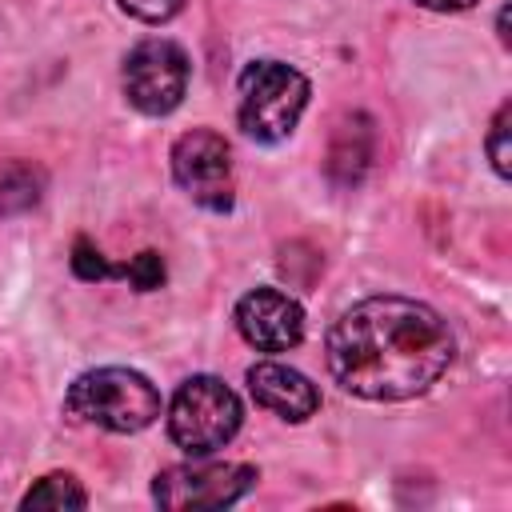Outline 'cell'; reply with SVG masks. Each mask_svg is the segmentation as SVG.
<instances>
[{"instance_id":"12","label":"cell","mask_w":512,"mask_h":512,"mask_svg":"<svg viewBox=\"0 0 512 512\" xmlns=\"http://www.w3.org/2000/svg\"><path fill=\"white\" fill-rule=\"evenodd\" d=\"M88 504V492L76 484V476H68V472H48V476H40L28 492H24V500H20V508H84Z\"/></svg>"},{"instance_id":"16","label":"cell","mask_w":512,"mask_h":512,"mask_svg":"<svg viewBox=\"0 0 512 512\" xmlns=\"http://www.w3.org/2000/svg\"><path fill=\"white\" fill-rule=\"evenodd\" d=\"M120 8L144 24H160V20H172L184 8V0H120Z\"/></svg>"},{"instance_id":"17","label":"cell","mask_w":512,"mask_h":512,"mask_svg":"<svg viewBox=\"0 0 512 512\" xmlns=\"http://www.w3.org/2000/svg\"><path fill=\"white\" fill-rule=\"evenodd\" d=\"M416 4H424V8H432V12H464V8H472L476 0H416Z\"/></svg>"},{"instance_id":"5","label":"cell","mask_w":512,"mask_h":512,"mask_svg":"<svg viewBox=\"0 0 512 512\" xmlns=\"http://www.w3.org/2000/svg\"><path fill=\"white\" fill-rule=\"evenodd\" d=\"M260 472L252 464H220V460H196L164 468L152 484V500L160 508L184 512V508H228L240 496L256 488Z\"/></svg>"},{"instance_id":"8","label":"cell","mask_w":512,"mask_h":512,"mask_svg":"<svg viewBox=\"0 0 512 512\" xmlns=\"http://www.w3.org/2000/svg\"><path fill=\"white\" fill-rule=\"evenodd\" d=\"M236 328L260 352H288L304 340V308L280 288H256L240 296Z\"/></svg>"},{"instance_id":"9","label":"cell","mask_w":512,"mask_h":512,"mask_svg":"<svg viewBox=\"0 0 512 512\" xmlns=\"http://www.w3.org/2000/svg\"><path fill=\"white\" fill-rule=\"evenodd\" d=\"M248 392L260 408H268V412H276L280 420H292V424L308 420L320 408L316 384L304 372H296L288 364H276V360H260V364L248 368Z\"/></svg>"},{"instance_id":"7","label":"cell","mask_w":512,"mask_h":512,"mask_svg":"<svg viewBox=\"0 0 512 512\" xmlns=\"http://www.w3.org/2000/svg\"><path fill=\"white\" fill-rule=\"evenodd\" d=\"M172 176L208 212H228L236 200L232 184V152L220 132L212 128H192L172 144Z\"/></svg>"},{"instance_id":"18","label":"cell","mask_w":512,"mask_h":512,"mask_svg":"<svg viewBox=\"0 0 512 512\" xmlns=\"http://www.w3.org/2000/svg\"><path fill=\"white\" fill-rule=\"evenodd\" d=\"M500 40H504V44H508V8H504V12H500Z\"/></svg>"},{"instance_id":"14","label":"cell","mask_w":512,"mask_h":512,"mask_svg":"<svg viewBox=\"0 0 512 512\" xmlns=\"http://www.w3.org/2000/svg\"><path fill=\"white\" fill-rule=\"evenodd\" d=\"M124 276H128V284L136 288V292H152V288H160L164 284V260H160V252H136L128 264H124Z\"/></svg>"},{"instance_id":"13","label":"cell","mask_w":512,"mask_h":512,"mask_svg":"<svg viewBox=\"0 0 512 512\" xmlns=\"http://www.w3.org/2000/svg\"><path fill=\"white\" fill-rule=\"evenodd\" d=\"M72 272H76L80 280L96 284V280H108L116 268L104 260V252H100L88 236H76V244H72Z\"/></svg>"},{"instance_id":"15","label":"cell","mask_w":512,"mask_h":512,"mask_svg":"<svg viewBox=\"0 0 512 512\" xmlns=\"http://www.w3.org/2000/svg\"><path fill=\"white\" fill-rule=\"evenodd\" d=\"M508 124H512V104H500L492 128H488V156H492V168L500 176L512 172V152H508Z\"/></svg>"},{"instance_id":"4","label":"cell","mask_w":512,"mask_h":512,"mask_svg":"<svg viewBox=\"0 0 512 512\" xmlns=\"http://www.w3.org/2000/svg\"><path fill=\"white\" fill-rule=\"evenodd\" d=\"M244 408L236 392L216 376H192L168 404V436L188 456H212L240 432Z\"/></svg>"},{"instance_id":"11","label":"cell","mask_w":512,"mask_h":512,"mask_svg":"<svg viewBox=\"0 0 512 512\" xmlns=\"http://www.w3.org/2000/svg\"><path fill=\"white\" fill-rule=\"evenodd\" d=\"M44 172L28 160H0V216H16L40 204Z\"/></svg>"},{"instance_id":"2","label":"cell","mask_w":512,"mask_h":512,"mask_svg":"<svg viewBox=\"0 0 512 512\" xmlns=\"http://www.w3.org/2000/svg\"><path fill=\"white\" fill-rule=\"evenodd\" d=\"M64 412L104 432H140L160 416V392L136 368H96L72 380Z\"/></svg>"},{"instance_id":"3","label":"cell","mask_w":512,"mask_h":512,"mask_svg":"<svg viewBox=\"0 0 512 512\" xmlns=\"http://www.w3.org/2000/svg\"><path fill=\"white\" fill-rule=\"evenodd\" d=\"M308 104V80L292 64L280 60H252L240 72V100H236V120L244 136L260 144L284 140L300 112Z\"/></svg>"},{"instance_id":"10","label":"cell","mask_w":512,"mask_h":512,"mask_svg":"<svg viewBox=\"0 0 512 512\" xmlns=\"http://www.w3.org/2000/svg\"><path fill=\"white\" fill-rule=\"evenodd\" d=\"M372 164V120L368 116H344L332 132V148H328V176L340 188L360 184V176Z\"/></svg>"},{"instance_id":"1","label":"cell","mask_w":512,"mask_h":512,"mask_svg":"<svg viewBox=\"0 0 512 512\" xmlns=\"http://www.w3.org/2000/svg\"><path fill=\"white\" fill-rule=\"evenodd\" d=\"M452 332L420 300L368 296L328 332V372L364 400H408L428 392L452 364Z\"/></svg>"},{"instance_id":"6","label":"cell","mask_w":512,"mask_h":512,"mask_svg":"<svg viewBox=\"0 0 512 512\" xmlns=\"http://www.w3.org/2000/svg\"><path fill=\"white\" fill-rule=\"evenodd\" d=\"M188 88V56L180 44L152 36L140 40L124 60V96L144 116H168Z\"/></svg>"}]
</instances>
